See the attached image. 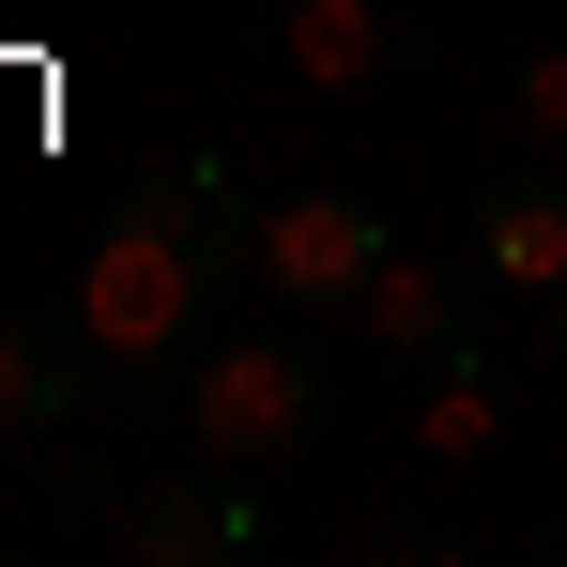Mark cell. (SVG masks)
I'll return each mask as SVG.
<instances>
[{"label": "cell", "mask_w": 567, "mask_h": 567, "mask_svg": "<svg viewBox=\"0 0 567 567\" xmlns=\"http://www.w3.org/2000/svg\"><path fill=\"white\" fill-rule=\"evenodd\" d=\"M246 246H261V215L230 199V169L123 185V215L93 230V277H78V322H93V353H107V414L123 430L185 399V369L215 353V322H230Z\"/></svg>", "instance_id": "1"}, {"label": "cell", "mask_w": 567, "mask_h": 567, "mask_svg": "<svg viewBox=\"0 0 567 567\" xmlns=\"http://www.w3.org/2000/svg\"><path fill=\"white\" fill-rule=\"evenodd\" d=\"M185 430L215 445V461H246V475L307 461V445L338 430V353H322V322H307V307H277L261 338L215 322V353L185 369Z\"/></svg>", "instance_id": "2"}, {"label": "cell", "mask_w": 567, "mask_h": 567, "mask_svg": "<svg viewBox=\"0 0 567 567\" xmlns=\"http://www.w3.org/2000/svg\"><path fill=\"white\" fill-rule=\"evenodd\" d=\"M261 62L322 107H383V93L430 78V0H277Z\"/></svg>", "instance_id": "3"}, {"label": "cell", "mask_w": 567, "mask_h": 567, "mask_svg": "<svg viewBox=\"0 0 567 567\" xmlns=\"http://www.w3.org/2000/svg\"><path fill=\"white\" fill-rule=\"evenodd\" d=\"M138 567H246V553H277V506H261V475L246 461H169V475H138L123 491V522H107Z\"/></svg>", "instance_id": "4"}, {"label": "cell", "mask_w": 567, "mask_h": 567, "mask_svg": "<svg viewBox=\"0 0 567 567\" xmlns=\"http://www.w3.org/2000/svg\"><path fill=\"white\" fill-rule=\"evenodd\" d=\"M399 261V230H383L353 185H307L261 215V246H246V277H261V307H307V322H353V291Z\"/></svg>", "instance_id": "5"}, {"label": "cell", "mask_w": 567, "mask_h": 567, "mask_svg": "<svg viewBox=\"0 0 567 567\" xmlns=\"http://www.w3.org/2000/svg\"><path fill=\"white\" fill-rule=\"evenodd\" d=\"M353 338H369V369H399V383L445 369V353H475V338H491V261H475V246H445V261L399 246V261L353 291Z\"/></svg>", "instance_id": "6"}, {"label": "cell", "mask_w": 567, "mask_h": 567, "mask_svg": "<svg viewBox=\"0 0 567 567\" xmlns=\"http://www.w3.org/2000/svg\"><path fill=\"white\" fill-rule=\"evenodd\" d=\"M107 414V353L78 307H0V461H31V445H62V430H93Z\"/></svg>", "instance_id": "7"}, {"label": "cell", "mask_w": 567, "mask_h": 567, "mask_svg": "<svg viewBox=\"0 0 567 567\" xmlns=\"http://www.w3.org/2000/svg\"><path fill=\"white\" fill-rule=\"evenodd\" d=\"M475 261H491V291H567V154H537V169H491L475 185V230H461Z\"/></svg>", "instance_id": "8"}, {"label": "cell", "mask_w": 567, "mask_h": 567, "mask_svg": "<svg viewBox=\"0 0 567 567\" xmlns=\"http://www.w3.org/2000/svg\"><path fill=\"white\" fill-rule=\"evenodd\" d=\"M522 430V383H506V353L475 338V353H445V369H414V445L430 461H491Z\"/></svg>", "instance_id": "9"}, {"label": "cell", "mask_w": 567, "mask_h": 567, "mask_svg": "<svg viewBox=\"0 0 567 567\" xmlns=\"http://www.w3.org/2000/svg\"><path fill=\"white\" fill-rule=\"evenodd\" d=\"M369 553L383 567H445V553H475V522L461 506H369Z\"/></svg>", "instance_id": "10"}, {"label": "cell", "mask_w": 567, "mask_h": 567, "mask_svg": "<svg viewBox=\"0 0 567 567\" xmlns=\"http://www.w3.org/2000/svg\"><path fill=\"white\" fill-rule=\"evenodd\" d=\"M506 123H522L537 154H567V47H537V62L506 78Z\"/></svg>", "instance_id": "11"}, {"label": "cell", "mask_w": 567, "mask_h": 567, "mask_svg": "<svg viewBox=\"0 0 567 567\" xmlns=\"http://www.w3.org/2000/svg\"><path fill=\"white\" fill-rule=\"evenodd\" d=\"M199 31H215V47H261V31H277V0H199Z\"/></svg>", "instance_id": "12"}, {"label": "cell", "mask_w": 567, "mask_h": 567, "mask_svg": "<svg viewBox=\"0 0 567 567\" xmlns=\"http://www.w3.org/2000/svg\"><path fill=\"white\" fill-rule=\"evenodd\" d=\"M537 369H567V291H537Z\"/></svg>", "instance_id": "13"}, {"label": "cell", "mask_w": 567, "mask_h": 567, "mask_svg": "<svg viewBox=\"0 0 567 567\" xmlns=\"http://www.w3.org/2000/svg\"><path fill=\"white\" fill-rule=\"evenodd\" d=\"M537 553H553V567H567V506H553V522H537Z\"/></svg>", "instance_id": "14"}]
</instances>
